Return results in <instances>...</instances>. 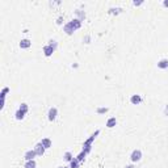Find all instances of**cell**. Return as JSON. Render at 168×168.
Returning a JSON list of instances; mask_svg holds the SVG:
<instances>
[{"instance_id":"ba28073f","label":"cell","mask_w":168,"mask_h":168,"mask_svg":"<svg viewBox=\"0 0 168 168\" xmlns=\"http://www.w3.org/2000/svg\"><path fill=\"white\" fill-rule=\"evenodd\" d=\"M18 45H20L21 49H29V47L32 46V41H30V39H28V38H24V39H21Z\"/></svg>"},{"instance_id":"7c38bea8","label":"cell","mask_w":168,"mask_h":168,"mask_svg":"<svg viewBox=\"0 0 168 168\" xmlns=\"http://www.w3.org/2000/svg\"><path fill=\"white\" fill-rule=\"evenodd\" d=\"M117 125V120H116L114 117H112V118H109V120L106 121V127H109V129H112V127H114V126Z\"/></svg>"},{"instance_id":"30bf717a","label":"cell","mask_w":168,"mask_h":168,"mask_svg":"<svg viewBox=\"0 0 168 168\" xmlns=\"http://www.w3.org/2000/svg\"><path fill=\"white\" fill-rule=\"evenodd\" d=\"M158 67H159L160 70L168 68V59H160L159 62H158Z\"/></svg>"},{"instance_id":"d6986e66","label":"cell","mask_w":168,"mask_h":168,"mask_svg":"<svg viewBox=\"0 0 168 168\" xmlns=\"http://www.w3.org/2000/svg\"><path fill=\"white\" fill-rule=\"evenodd\" d=\"M108 110H109V108H97V114H105V113H108Z\"/></svg>"},{"instance_id":"6da1fadb","label":"cell","mask_w":168,"mask_h":168,"mask_svg":"<svg viewBox=\"0 0 168 168\" xmlns=\"http://www.w3.org/2000/svg\"><path fill=\"white\" fill-rule=\"evenodd\" d=\"M80 26H81V21L79 20V18H74L72 21L67 22L64 26H63V30H64L66 34L71 36V34H74V32H75V30L80 29Z\"/></svg>"},{"instance_id":"52a82bcc","label":"cell","mask_w":168,"mask_h":168,"mask_svg":"<svg viewBox=\"0 0 168 168\" xmlns=\"http://www.w3.org/2000/svg\"><path fill=\"white\" fill-rule=\"evenodd\" d=\"M54 51H55V49L52 46H50V45L43 46V54H45V57H51Z\"/></svg>"},{"instance_id":"ffe728a7","label":"cell","mask_w":168,"mask_h":168,"mask_svg":"<svg viewBox=\"0 0 168 168\" xmlns=\"http://www.w3.org/2000/svg\"><path fill=\"white\" fill-rule=\"evenodd\" d=\"M85 155H87V152H84V151H81L80 154L76 156V159L79 160V162H84V159H85Z\"/></svg>"},{"instance_id":"7402d4cb","label":"cell","mask_w":168,"mask_h":168,"mask_svg":"<svg viewBox=\"0 0 168 168\" xmlns=\"http://www.w3.org/2000/svg\"><path fill=\"white\" fill-rule=\"evenodd\" d=\"M20 110H22V112H25V113H28V110H29V106H28V104H25V102H22V104L20 105V108H18Z\"/></svg>"},{"instance_id":"8992f818","label":"cell","mask_w":168,"mask_h":168,"mask_svg":"<svg viewBox=\"0 0 168 168\" xmlns=\"http://www.w3.org/2000/svg\"><path fill=\"white\" fill-rule=\"evenodd\" d=\"M36 156H37V154L34 150H28V151L24 154V159H25L26 162H28V160H34Z\"/></svg>"},{"instance_id":"9a60e30c","label":"cell","mask_w":168,"mask_h":168,"mask_svg":"<svg viewBox=\"0 0 168 168\" xmlns=\"http://www.w3.org/2000/svg\"><path fill=\"white\" fill-rule=\"evenodd\" d=\"M36 167H37L36 160H28V162H25V164H24V168H36Z\"/></svg>"},{"instance_id":"603a6c76","label":"cell","mask_w":168,"mask_h":168,"mask_svg":"<svg viewBox=\"0 0 168 168\" xmlns=\"http://www.w3.org/2000/svg\"><path fill=\"white\" fill-rule=\"evenodd\" d=\"M142 4H143V0H139V1H136V0H135V1H133L134 7H139V5H142Z\"/></svg>"},{"instance_id":"5bb4252c","label":"cell","mask_w":168,"mask_h":168,"mask_svg":"<svg viewBox=\"0 0 168 168\" xmlns=\"http://www.w3.org/2000/svg\"><path fill=\"white\" fill-rule=\"evenodd\" d=\"M63 159H64V162L71 163L74 160V156H72V154H71L70 151H67V152H64V155H63Z\"/></svg>"},{"instance_id":"cb8c5ba5","label":"cell","mask_w":168,"mask_h":168,"mask_svg":"<svg viewBox=\"0 0 168 168\" xmlns=\"http://www.w3.org/2000/svg\"><path fill=\"white\" fill-rule=\"evenodd\" d=\"M50 46H52V47H54V49H57V46H58V43H57V41H52V39H51V41H50Z\"/></svg>"},{"instance_id":"4316f807","label":"cell","mask_w":168,"mask_h":168,"mask_svg":"<svg viewBox=\"0 0 168 168\" xmlns=\"http://www.w3.org/2000/svg\"><path fill=\"white\" fill-rule=\"evenodd\" d=\"M164 114H165V116H168V105L164 108Z\"/></svg>"},{"instance_id":"277c9868","label":"cell","mask_w":168,"mask_h":168,"mask_svg":"<svg viewBox=\"0 0 168 168\" xmlns=\"http://www.w3.org/2000/svg\"><path fill=\"white\" fill-rule=\"evenodd\" d=\"M57 116H58V109L55 106L50 108L49 112H47V118H49L50 122H52V121L57 120Z\"/></svg>"},{"instance_id":"83f0119b","label":"cell","mask_w":168,"mask_h":168,"mask_svg":"<svg viewBox=\"0 0 168 168\" xmlns=\"http://www.w3.org/2000/svg\"><path fill=\"white\" fill-rule=\"evenodd\" d=\"M125 168H134V165H126Z\"/></svg>"},{"instance_id":"5b68a950","label":"cell","mask_w":168,"mask_h":168,"mask_svg":"<svg viewBox=\"0 0 168 168\" xmlns=\"http://www.w3.org/2000/svg\"><path fill=\"white\" fill-rule=\"evenodd\" d=\"M33 150L36 151V154L38 155V156H42V155L45 154V150H46V148H45L43 144H42L41 142H39V143H37L36 146H34V148H33Z\"/></svg>"},{"instance_id":"4fadbf2b","label":"cell","mask_w":168,"mask_h":168,"mask_svg":"<svg viewBox=\"0 0 168 168\" xmlns=\"http://www.w3.org/2000/svg\"><path fill=\"white\" fill-rule=\"evenodd\" d=\"M41 143L42 144H43V147H45V148H50V147H51V139H50V138H43V139H42V141H41Z\"/></svg>"},{"instance_id":"f1b7e54d","label":"cell","mask_w":168,"mask_h":168,"mask_svg":"<svg viewBox=\"0 0 168 168\" xmlns=\"http://www.w3.org/2000/svg\"><path fill=\"white\" fill-rule=\"evenodd\" d=\"M59 168H66V167H59Z\"/></svg>"},{"instance_id":"484cf974","label":"cell","mask_w":168,"mask_h":168,"mask_svg":"<svg viewBox=\"0 0 168 168\" xmlns=\"http://www.w3.org/2000/svg\"><path fill=\"white\" fill-rule=\"evenodd\" d=\"M163 5H164L165 8H168V0H164V1H163Z\"/></svg>"},{"instance_id":"3957f363","label":"cell","mask_w":168,"mask_h":168,"mask_svg":"<svg viewBox=\"0 0 168 168\" xmlns=\"http://www.w3.org/2000/svg\"><path fill=\"white\" fill-rule=\"evenodd\" d=\"M130 159H131V162H133V163L139 162V160L142 159V151H141V150H138V148L133 150V152H131V155H130Z\"/></svg>"},{"instance_id":"9c48e42d","label":"cell","mask_w":168,"mask_h":168,"mask_svg":"<svg viewBox=\"0 0 168 168\" xmlns=\"http://www.w3.org/2000/svg\"><path fill=\"white\" fill-rule=\"evenodd\" d=\"M130 102L133 105H138L142 102V96L141 94H133V96L130 97Z\"/></svg>"},{"instance_id":"8fae6325","label":"cell","mask_w":168,"mask_h":168,"mask_svg":"<svg viewBox=\"0 0 168 168\" xmlns=\"http://www.w3.org/2000/svg\"><path fill=\"white\" fill-rule=\"evenodd\" d=\"M25 114H26L25 112H22V110L17 109V112L15 113V118H16V120H17V121H21V120H24V117H25Z\"/></svg>"},{"instance_id":"7a4b0ae2","label":"cell","mask_w":168,"mask_h":168,"mask_svg":"<svg viewBox=\"0 0 168 168\" xmlns=\"http://www.w3.org/2000/svg\"><path fill=\"white\" fill-rule=\"evenodd\" d=\"M99 134H100V130H96L88 139H87L85 142H84V144H83V151L84 152H87V154H88V152H91V150H92V142L94 141V138H96Z\"/></svg>"},{"instance_id":"2e32d148","label":"cell","mask_w":168,"mask_h":168,"mask_svg":"<svg viewBox=\"0 0 168 168\" xmlns=\"http://www.w3.org/2000/svg\"><path fill=\"white\" fill-rule=\"evenodd\" d=\"M122 12V8L117 7V8H110L109 9V13L110 15H120V13Z\"/></svg>"},{"instance_id":"d4e9b609","label":"cell","mask_w":168,"mask_h":168,"mask_svg":"<svg viewBox=\"0 0 168 168\" xmlns=\"http://www.w3.org/2000/svg\"><path fill=\"white\" fill-rule=\"evenodd\" d=\"M63 22V17H58V20H57V24L58 25H60V24Z\"/></svg>"},{"instance_id":"ac0fdd59","label":"cell","mask_w":168,"mask_h":168,"mask_svg":"<svg viewBox=\"0 0 168 168\" xmlns=\"http://www.w3.org/2000/svg\"><path fill=\"white\" fill-rule=\"evenodd\" d=\"M76 15H78L79 20H80V21H84V18H85V13H84L83 10L78 9V10H76Z\"/></svg>"},{"instance_id":"e0dca14e","label":"cell","mask_w":168,"mask_h":168,"mask_svg":"<svg viewBox=\"0 0 168 168\" xmlns=\"http://www.w3.org/2000/svg\"><path fill=\"white\" fill-rule=\"evenodd\" d=\"M79 165H80V162L76 158H74V160L70 163V168H79Z\"/></svg>"},{"instance_id":"44dd1931","label":"cell","mask_w":168,"mask_h":168,"mask_svg":"<svg viewBox=\"0 0 168 168\" xmlns=\"http://www.w3.org/2000/svg\"><path fill=\"white\" fill-rule=\"evenodd\" d=\"M9 92V88L8 87H5V88H3L1 93H0V96H1V100H5V96H7V93Z\"/></svg>"}]
</instances>
